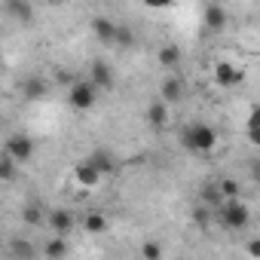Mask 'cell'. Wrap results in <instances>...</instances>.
Returning <instances> with one entry per match:
<instances>
[{
	"instance_id": "6da1fadb",
	"label": "cell",
	"mask_w": 260,
	"mask_h": 260,
	"mask_svg": "<svg viewBox=\"0 0 260 260\" xmlns=\"http://www.w3.org/2000/svg\"><path fill=\"white\" fill-rule=\"evenodd\" d=\"M181 144L190 153H211L217 147V132L211 125H205V122H190L181 132Z\"/></svg>"
},
{
	"instance_id": "7a4b0ae2",
	"label": "cell",
	"mask_w": 260,
	"mask_h": 260,
	"mask_svg": "<svg viewBox=\"0 0 260 260\" xmlns=\"http://www.w3.org/2000/svg\"><path fill=\"white\" fill-rule=\"evenodd\" d=\"M217 214H220V223H223L226 230H245L248 220H251V211H248V205H245L239 196L223 199V202L217 205Z\"/></svg>"
},
{
	"instance_id": "3957f363",
	"label": "cell",
	"mask_w": 260,
	"mask_h": 260,
	"mask_svg": "<svg viewBox=\"0 0 260 260\" xmlns=\"http://www.w3.org/2000/svg\"><path fill=\"white\" fill-rule=\"evenodd\" d=\"M68 98H71V107H74V110H92L95 101H98V89H95L89 80H80V83L71 86Z\"/></svg>"
},
{
	"instance_id": "277c9868",
	"label": "cell",
	"mask_w": 260,
	"mask_h": 260,
	"mask_svg": "<svg viewBox=\"0 0 260 260\" xmlns=\"http://www.w3.org/2000/svg\"><path fill=\"white\" fill-rule=\"evenodd\" d=\"M214 83H217L220 89H233V86L242 83V71H239L236 64H230V61H217V64H214Z\"/></svg>"
},
{
	"instance_id": "5b68a950",
	"label": "cell",
	"mask_w": 260,
	"mask_h": 260,
	"mask_svg": "<svg viewBox=\"0 0 260 260\" xmlns=\"http://www.w3.org/2000/svg\"><path fill=\"white\" fill-rule=\"evenodd\" d=\"M7 156H13L16 162H28V159L34 156V141H31L28 135H16V138H10V144H7Z\"/></svg>"
},
{
	"instance_id": "8992f818",
	"label": "cell",
	"mask_w": 260,
	"mask_h": 260,
	"mask_svg": "<svg viewBox=\"0 0 260 260\" xmlns=\"http://www.w3.org/2000/svg\"><path fill=\"white\" fill-rule=\"evenodd\" d=\"M89 83H92L95 89H113V71H110V64H107V61H92V68H89Z\"/></svg>"
},
{
	"instance_id": "52a82bcc",
	"label": "cell",
	"mask_w": 260,
	"mask_h": 260,
	"mask_svg": "<svg viewBox=\"0 0 260 260\" xmlns=\"http://www.w3.org/2000/svg\"><path fill=\"white\" fill-rule=\"evenodd\" d=\"M49 226H52L55 236H68L74 230V214L64 211V208H55V211H49Z\"/></svg>"
},
{
	"instance_id": "ba28073f",
	"label": "cell",
	"mask_w": 260,
	"mask_h": 260,
	"mask_svg": "<svg viewBox=\"0 0 260 260\" xmlns=\"http://www.w3.org/2000/svg\"><path fill=\"white\" fill-rule=\"evenodd\" d=\"M86 162H92V166L98 169V175H101V178L116 172V159H113V153H107V150H95V153H89V156H86Z\"/></svg>"
},
{
	"instance_id": "9c48e42d",
	"label": "cell",
	"mask_w": 260,
	"mask_h": 260,
	"mask_svg": "<svg viewBox=\"0 0 260 260\" xmlns=\"http://www.w3.org/2000/svg\"><path fill=\"white\" fill-rule=\"evenodd\" d=\"M74 181L80 184V187H98V181H101V175H98V169L92 166V162H80L77 169H74Z\"/></svg>"
},
{
	"instance_id": "30bf717a",
	"label": "cell",
	"mask_w": 260,
	"mask_h": 260,
	"mask_svg": "<svg viewBox=\"0 0 260 260\" xmlns=\"http://www.w3.org/2000/svg\"><path fill=\"white\" fill-rule=\"evenodd\" d=\"M7 13L13 19H19L22 25H28L34 19V7H31V0H7Z\"/></svg>"
},
{
	"instance_id": "8fae6325",
	"label": "cell",
	"mask_w": 260,
	"mask_h": 260,
	"mask_svg": "<svg viewBox=\"0 0 260 260\" xmlns=\"http://www.w3.org/2000/svg\"><path fill=\"white\" fill-rule=\"evenodd\" d=\"M223 25H226V13H223V7L208 4V7H205V28L217 34V31H223Z\"/></svg>"
},
{
	"instance_id": "7c38bea8",
	"label": "cell",
	"mask_w": 260,
	"mask_h": 260,
	"mask_svg": "<svg viewBox=\"0 0 260 260\" xmlns=\"http://www.w3.org/2000/svg\"><path fill=\"white\" fill-rule=\"evenodd\" d=\"M113 31H116V25H113L110 19H104V16H98V19L92 22V34H95L101 43H107V46L113 43Z\"/></svg>"
},
{
	"instance_id": "4fadbf2b",
	"label": "cell",
	"mask_w": 260,
	"mask_h": 260,
	"mask_svg": "<svg viewBox=\"0 0 260 260\" xmlns=\"http://www.w3.org/2000/svg\"><path fill=\"white\" fill-rule=\"evenodd\" d=\"M147 122L153 125V128H162L166 122H169V107H166V101L159 98V101H153L150 107H147Z\"/></svg>"
},
{
	"instance_id": "5bb4252c",
	"label": "cell",
	"mask_w": 260,
	"mask_h": 260,
	"mask_svg": "<svg viewBox=\"0 0 260 260\" xmlns=\"http://www.w3.org/2000/svg\"><path fill=\"white\" fill-rule=\"evenodd\" d=\"M162 101L166 104H172V101H181V95H184V83L178 80V77H169V80H162Z\"/></svg>"
},
{
	"instance_id": "9a60e30c",
	"label": "cell",
	"mask_w": 260,
	"mask_h": 260,
	"mask_svg": "<svg viewBox=\"0 0 260 260\" xmlns=\"http://www.w3.org/2000/svg\"><path fill=\"white\" fill-rule=\"evenodd\" d=\"M83 226H86V233H89V236H98V233H104V230H107V220H104V214H101V211H89V214L83 217Z\"/></svg>"
},
{
	"instance_id": "2e32d148",
	"label": "cell",
	"mask_w": 260,
	"mask_h": 260,
	"mask_svg": "<svg viewBox=\"0 0 260 260\" xmlns=\"http://www.w3.org/2000/svg\"><path fill=\"white\" fill-rule=\"evenodd\" d=\"M156 58H159L162 68H178V64H181V49H178V46H162Z\"/></svg>"
},
{
	"instance_id": "e0dca14e",
	"label": "cell",
	"mask_w": 260,
	"mask_h": 260,
	"mask_svg": "<svg viewBox=\"0 0 260 260\" xmlns=\"http://www.w3.org/2000/svg\"><path fill=\"white\" fill-rule=\"evenodd\" d=\"M22 220H25L28 226H40V220H43V208H40L37 202H28V205L22 208Z\"/></svg>"
},
{
	"instance_id": "ac0fdd59",
	"label": "cell",
	"mask_w": 260,
	"mask_h": 260,
	"mask_svg": "<svg viewBox=\"0 0 260 260\" xmlns=\"http://www.w3.org/2000/svg\"><path fill=\"white\" fill-rule=\"evenodd\" d=\"M16 172H19V162L13 156H0V181H16Z\"/></svg>"
},
{
	"instance_id": "d6986e66",
	"label": "cell",
	"mask_w": 260,
	"mask_h": 260,
	"mask_svg": "<svg viewBox=\"0 0 260 260\" xmlns=\"http://www.w3.org/2000/svg\"><path fill=\"white\" fill-rule=\"evenodd\" d=\"M43 254H46V257H64V254H68V242H64V236L49 239L46 248H43Z\"/></svg>"
},
{
	"instance_id": "ffe728a7",
	"label": "cell",
	"mask_w": 260,
	"mask_h": 260,
	"mask_svg": "<svg viewBox=\"0 0 260 260\" xmlns=\"http://www.w3.org/2000/svg\"><path fill=\"white\" fill-rule=\"evenodd\" d=\"M135 43V34H132V28H125V25H116V31H113V46H132Z\"/></svg>"
},
{
	"instance_id": "44dd1931",
	"label": "cell",
	"mask_w": 260,
	"mask_h": 260,
	"mask_svg": "<svg viewBox=\"0 0 260 260\" xmlns=\"http://www.w3.org/2000/svg\"><path fill=\"white\" fill-rule=\"evenodd\" d=\"M43 95H46V83H43V80H37V77H34V80H28V83H25V98L37 101V98H43Z\"/></svg>"
},
{
	"instance_id": "7402d4cb",
	"label": "cell",
	"mask_w": 260,
	"mask_h": 260,
	"mask_svg": "<svg viewBox=\"0 0 260 260\" xmlns=\"http://www.w3.org/2000/svg\"><path fill=\"white\" fill-rule=\"evenodd\" d=\"M202 202H205V205H214V208L223 202V196H220L217 184H205V187H202Z\"/></svg>"
},
{
	"instance_id": "603a6c76",
	"label": "cell",
	"mask_w": 260,
	"mask_h": 260,
	"mask_svg": "<svg viewBox=\"0 0 260 260\" xmlns=\"http://www.w3.org/2000/svg\"><path fill=\"white\" fill-rule=\"evenodd\" d=\"M217 190H220V196H223V199H230V196H239V184H236L233 178H223V181L217 184Z\"/></svg>"
},
{
	"instance_id": "cb8c5ba5",
	"label": "cell",
	"mask_w": 260,
	"mask_h": 260,
	"mask_svg": "<svg viewBox=\"0 0 260 260\" xmlns=\"http://www.w3.org/2000/svg\"><path fill=\"white\" fill-rule=\"evenodd\" d=\"M10 251H13L16 257H34V248H31L28 242H19V239H16V242H10Z\"/></svg>"
},
{
	"instance_id": "d4e9b609",
	"label": "cell",
	"mask_w": 260,
	"mask_h": 260,
	"mask_svg": "<svg viewBox=\"0 0 260 260\" xmlns=\"http://www.w3.org/2000/svg\"><path fill=\"white\" fill-rule=\"evenodd\" d=\"M141 257H144V260H159V257H162V245H156V242H147V245L141 248Z\"/></svg>"
},
{
	"instance_id": "484cf974",
	"label": "cell",
	"mask_w": 260,
	"mask_h": 260,
	"mask_svg": "<svg viewBox=\"0 0 260 260\" xmlns=\"http://www.w3.org/2000/svg\"><path fill=\"white\" fill-rule=\"evenodd\" d=\"M169 4H172V0H144V7H147V10H166Z\"/></svg>"
},
{
	"instance_id": "4316f807",
	"label": "cell",
	"mask_w": 260,
	"mask_h": 260,
	"mask_svg": "<svg viewBox=\"0 0 260 260\" xmlns=\"http://www.w3.org/2000/svg\"><path fill=\"white\" fill-rule=\"evenodd\" d=\"M248 251H251V254L257 257V254H260V242H251V245H248Z\"/></svg>"
}]
</instances>
